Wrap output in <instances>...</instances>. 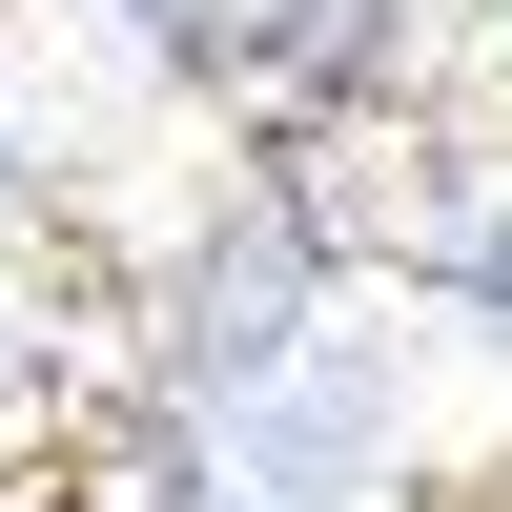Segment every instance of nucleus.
Instances as JSON below:
<instances>
[{
    "mask_svg": "<svg viewBox=\"0 0 512 512\" xmlns=\"http://www.w3.org/2000/svg\"><path fill=\"white\" fill-rule=\"evenodd\" d=\"M0 512H123V492L82 472V451H41V472H0Z\"/></svg>",
    "mask_w": 512,
    "mask_h": 512,
    "instance_id": "39448f33",
    "label": "nucleus"
},
{
    "mask_svg": "<svg viewBox=\"0 0 512 512\" xmlns=\"http://www.w3.org/2000/svg\"><path fill=\"white\" fill-rule=\"evenodd\" d=\"M390 267L431 287V308L472 328V349H512V164H451V185L390 226Z\"/></svg>",
    "mask_w": 512,
    "mask_h": 512,
    "instance_id": "20e7f679",
    "label": "nucleus"
},
{
    "mask_svg": "<svg viewBox=\"0 0 512 512\" xmlns=\"http://www.w3.org/2000/svg\"><path fill=\"white\" fill-rule=\"evenodd\" d=\"M185 82H226L267 144H328V123L390 82V0H205V62Z\"/></svg>",
    "mask_w": 512,
    "mask_h": 512,
    "instance_id": "7ed1b4c3",
    "label": "nucleus"
},
{
    "mask_svg": "<svg viewBox=\"0 0 512 512\" xmlns=\"http://www.w3.org/2000/svg\"><path fill=\"white\" fill-rule=\"evenodd\" d=\"M492 62H512V0H492Z\"/></svg>",
    "mask_w": 512,
    "mask_h": 512,
    "instance_id": "0eeeda50",
    "label": "nucleus"
},
{
    "mask_svg": "<svg viewBox=\"0 0 512 512\" xmlns=\"http://www.w3.org/2000/svg\"><path fill=\"white\" fill-rule=\"evenodd\" d=\"M349 308H369V246L328 226V185L267 144L246 185H205L185 246L144 267V410H185V431H205V410H246L267 369H308Z\"/></svg>",
    "mask_w": 512,
    "mask_h": 512,
    "instance_id": "f257e3e1",
    "label": "nucleus"
},
{
    "mask_svg": "<svg viewBox=\"0 0 512 512\" xmlns=\"http://www.w3.org/2000/svg\"><path fill=\"white\" fill-rule=\"evenodd\" d=\"M205 492H226V512H390V492H410V431H390V349H369V308L328 328L308 369H267L246 410H205Z\"/></svg>",
    "mask_w": 512,
    "mask_h": 512,
    "instance_id": "f03ea898",
    "label": "nucleus"
},
{
    "mask_svg": "<svg viewBox=\"0 0 512 512\" xmlns=\"http://www.w3.org/2000/svg\"><path fill=\"white\" fill-rule=\"evenodd\" d=\"M0 205H41V123L21 103H0Z\"/></svg>",
    "mask_w": 512,
    "mask_h": 512,
    "instance_id": "423d86ee",
    "label": "nucleus"
}]
</instances>
